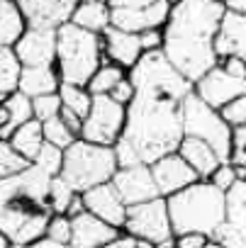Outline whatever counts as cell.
<instances>
[{"instance_id": "obj_1", "label": "cell", "mask_w": 246, "mask_h": 248, "mask_svg": "<svg viewBox=\"0 0 246 248\" xmlns=\"http://www.w3.org/2000/svg\"><path fill=\"white\" fill-rule=\"evenodd\" d=\"M134 97L127 105L125 137L134 144L144 163H154L166 154L178 151L183 141V105L195 93L188 80L164 51H144L139 63L130 71Z\"/></svg>"}, {"instance_id": "obj_2", "label": "cell", "mask_w": 246, "mask_h": 248, "mask_svg": "<svg viewBox=\"0 0 246 248\" xmlns=\"http://www.w3.org/2000/svg\"><path fill=\"white\" fill-rule=\"evenodd\" d=\"M224 10L222 0H180L168 13L161 51L193 83L219 63L214 37Z\"/></svg>"}, {"instance_id": "obj_3", "label": "cell", "mask_w": 246, "mask_h": 248, "mask_svg": "<svg viewBox=\"0 0 246 248\" xmlns=\"http://www.w3.org/2000/svg\"><path fill=\"white\" fill-rule=\"evenodd\" d=\"M51 178L37 163H30L17 175L0 180V233L10 243L30 246L47 236L54 217L49 204Z\"/></svg>"}, {"instance_id": "obj_4", "label": "cell", "mask_w": 246, "mask_h": 248, "mask_svg": "<svg viewBox=\"0 0 246 248\" xmlns=\"http://www.w3.org/2000/svg\"><path fill=\"white\" fill-rule=\"evenodd\" d=\"M166 204L173 236L202 233L210 238L212 231L227 219V192H222L210 180H197L185 190L168 195Z\"/></svg>"}, {"instance_id": "obj_5", "label": "cell", "mask_w": 246, "mask_h": 248, "mask_svg": "<svg viewBox=\"0 0 246 248\" xmlns=\"http://www.w3.org/2000/svg\"><path fill=\"white\" fill-rule=\"evenodd\" d=\"M105 63L102 34L88 32L73 22L56 30V71L61 83L88 85L93 73Z\"/></svg>"}, {"instance_id": "obj_6", "label": "cell", "mask_w": 246, "mask_h": 248, "mask_svg": "<svg viewBox=\"0 0 246 248\" xmlns=\"http://www.w3.org/2000/svg\"><path fill=\"white\" fill-rule=\"evenodd\" d=\"M117 158L112 146L93 144L85 139H76L68 149H64V168L61 178L76 190L85 192L100 183H110L117 173Z\"/></svg>"}, {"instance_id": "obj_7", "label": "cell", "mask_w": 246, "mask_h": 248, "mask_svg": "<svg viewBox=\"0 0 246 248\" xmlns=\"http://www.w3.org/2000/svg\"><path fill=\"white\" fill-rule=\"evenodd\" d=\"M231 132L234 129L224 122L219 109H214L207 102H202L195 93L188 95V100L183 105V134L185 137H195V139L207 141L217 151L222 163H229Z\"/></svg>"}, {"instance_id": "obj_8", "label": "cell", "mask_w": 246, "mask_h": 248, "mask_svg": "<svg viewBox=\"0 0 246 248\" xmlns=\"http://www.w3.org/2000/svg\"><path fill=\"white\" fill-rule=\"evenodd\" d=\"M125 124H127V105L112 100L110 95H93L90 112L83 119L81 139L102 146H115V141L125 134Z\"/></svg>"}, {"instance_id": "obj_9", "label": "cell", "mask_w": 246, "mask_h": 248, "mask_svg": "<svg viewBox=\"0 0 246 248\" xmlns=\"http://www.w3.org/2000/svg\"><path fill=\"white\" fill-rule=\"evenodd\" d=\"M122 233H127L132 238H147L151 243H161L173 236L171 217H168V204L166 197H154L149 202H139L127 207V219L122 226Z\"/></svg>"}, {"instance_id": "obj_10", "label": "cell", "mask_w": 246, "mask_h": 248, "mask_svg": "<svg viewBox=\"0 0 246 248\" xmlns=\"http://www.w3.org/2000/svg\"><path fill=\"white\" fill-rule=\"evenodd\" d=\"M193 85H195V95L202 102H207L210 107H214V109H222L234 97L246 95V78H236V76L227 73L222 63H217L214 68H210Z\"/></svg>"}, {"instance_id": "obj_11", "label": "cell", "mask_w": 246, "mask_h": 248, "mask_svg": "<svg viewBox=\"0 0 246 248\" xmlns=\"http://www.w3.org/2000/svg\"><path fill=\"white\" fill-rule=\"evenodd\" d=\"M112 185L117 187L122 200L127 202V207L139 204V202H149L154 197H161L149 163H137V166H130V168H117V173L112 175Z\"/></svg>"}, {"instance_id": "obj_12", "label": "cell", "mask_w": 246, "mask_h": 248, "mask_svg": "<svg viewBox=\"0 0 246 248\" xmlns=\"http://www.w3.org/2000/svg\"><path fill=\"white\" fill-rule=\"evenodd\" d=\"M27 27L37 30H59L71 22V15L78 0H17Z\"/></svg>"}, {"instance_id": "obj_13", "label": "cell", "mask_w": 246, "mask_h": 248, "mask_svg": "<svg viewBox=\"0 0 246 248\" xmlns=\"http://www.w3.org/2000/svg\"><path fill=\"white\" fill-rule=\"evenodd\" d=\"M13 49L22 66H56V30L27 27Z\"/></svg>"}, {"instance_id": "obj_14", "label": "cell", "mask_w": 246, "mask_h": 248, "mask_svg": "<svg viewBox=\"0 0 246 248\" xmlns=\"http://www.w3.org/2000/svg\"><path fill=\"white\" fill-rule=\"evenodd\" d=\"M151 173H154L156 187H159V192H161L164 197L176 195V192H180V190H185L188 185H193V183L200 180V175L190 168V163H188L178 151L166 154V156H161L159 161H154V163H151Z\"/></svg>"}, {"instance_id": "obj_15", "label": "cell", "mask_w": 246, "mask_h": 248, "mask_svg": "<svg viewBox=\"0 0 246 248\" xmlns=\"http://www.w3.org/2000/svg\"><path fill=\"white\" fill-rule=\"evenodd\" d=\"M168 13V0H156L147 8H112V27L134 34H142L147 30H164Z\"/></svg>"}, {"instance_id": "obj_16", "label": "cell", "mask_w": 246, "mask_h": 248, "mask_svg": "<svg viewBox=\"0 0 246 248\" xmlns=\"http://www.w3.org/2000/svg\"><path fill=\"white\" fill-rule=\"evenodd\" d=\"M83 195V204L90 214L100 217L102 221L122 229L125 226V219H127V202L122 200V195L117 192V187L110 183H100L95 187H88Z\"/></svg>"}, {"instance_id": "obj_17", "label": "cell", "mask_w": 246, "mask_h": 248, "mask_svg": "<svg viewBox=\"0 0 246 248\" xmlns=\"http://www.w3.org/2000/svg\"><path fill=\"white\" fill-rule=\"evenodd\" d=\"M122 236V229L102 221L88 209L78 217H71V248H102Z\"/></svg>"}, {"instance_id": "obj_18", "label": "cell", "mask_w": 246, "mask_h": 248, "mask_svg": "<svg viewBox=\"0 0 246 248\" xmlns=\"http://www.w3.org/2000/svg\"><path fill=\"white\" fill-rule=\"evenodd\" d=\"M214 51L219 59H244L246 61V13L239 10H224L217 37H214Z\"/></svg>"}, {"instance_id": "obj_19", "label": "cell", "mask_w": 246, "mask_h": 248, "mask_svg": "<svg viewBox=\"0 0 246 248\" xmlns=\"http://www.w3.org/2000/svg\"><path fill=\"white\" fill-rule=\"evenodd\" d=\"M102 49H105V56H107L112 63L122 66L125 71H132V68L139 63V59L144 56L139 34L117 30V27H112V25L102 32Z\"/></svg>"}, {"instance_id": "obj_20", "label": "cell", "mask_w": 246, "mask_h": 248, "mask_svg": "<svg viewBox=\"0 0 246 248\" xmlns=\"http://www.w3.org/2000/svg\"><path fill=\"white\" fill-rule=\"evenodd\" d=\"M59 88H61V76L56 66H22L17 90L25 93L27 97L59 93Z\"/></svg>"}, {"instance_id": "obj_21", "label": "cell", "mask_w": 246, "mask_h": 248, "mask_svg": "<svg viewBox=\"0 0 246 248\" xmlns=\"http://www.w3.org/2000/svg\"><path fill=\"white\" fill-rule=\"evenodd\" d=\"M178 154L190 163V168L200 175V180H210V175L222 163V158L217 156V151L207 141L195 139V137H183V141L178 146Z\"/></svg>"}, {"instance_id": "obj_22", "label": "cell", "mask_w": 246, "mask_h": 248, "mask_svg": "<svg viewBox=\"0 0 246 248\" xmlns=\"http://www.w3.org/2000/svg\"><path fill=\"white\" fill-rule=\"evenodd\" d=\"M71 22L88 32L102 34L112 25V8L107 0H78V5L71 15Z\"/></svg>"}, {"instance_id": "obj_23", "label": "cell", "mask_w": 246, "mask_h": 248, "mask_svg": "<svg viewBox=\"0 0 246 248\" xmlns=\"http://www.w3.org/2000/svg\"><path fill=\"white\" fill-rule=\"evenodd\" d=\"M10 144H13V149L20 156H25L30 163H34V158L39 156V149L44 146L42 122L39 119H30V122L20 124V127L13 132V137H10Z\"/></svg>"}, {"instance_id": "obj_24", "label": "cell", "mask_w": 246, "mask_h": 248, "mask_svg": "<svg viewBox=\"0 0 246 248\" xmlns=\"http://www.w3.org/2000/svg\"><path fill=\"white\" fill-rule=\"evenodd\" d=\"M27 30L17 0H0V42L13 46Z\"/></svg>"}, {"instance_id": "obj_25", "label": "cell", "mask_w": 246, "mask_h": 248, "mask_svg": "<svg viewBox=\"0 0 246 248\" xmlns=\"http://www.w3.org/2000/svg\"><path fill=\"white\" fill-rule=\"evenodd\" d=\"M3 105H5V109H8V114H10V124L0 129V139L10 141L13 132L20 127V124L34 119V114H32V97H27L25 93L15 90V93H10V95L3 100Z\"/></svg>"}, {"instance_id": "obj_26", "label": "cell", "mask_w": 246, "mask_h": 248, "mask_svg": "<svg viewBox=\"0 0 246 248\" xmlns=\"http://www.w3.org/2000/svg\"><path fill=\"white\" fill-rule=\"evenodd\" d=\"M20 71H22V63L17 61L15 49L0 42V102L17 90Z\"/></svg>"}, {"instance_id": "obj_27", "label": "cell", "mask_w": 246, "mask_h": 248, "mask_svg": "<svg viewBox=\"0 0 246 248\" xmlns=\"http://www.w3.org/2000/svg\"><path fill=\"white\" fill-rule=\"evenodd\" d=\"M59 97H61V102H64V107H66V109L76 112L81 119H85V117H88L90 105H93V95H90V90H88L85 85L61 83V88H59Z\"/></svg>"}, {"instance_id": "obj_28", "label": "cell", "mask_w": 246, "mask_h": 248, "mask_svg": "<svg viewBox=\"0 0 246 248\" xmlns=\"http://www.w3.org/2000/svg\"><path fill=\"white\" fill-rule=\"evenodd\" d=\"M127 76V71L122 68V66H117V63H112V61H105L95 73H93V78H90V83L85 85L88 90H90V95H110V90Z\"/></svg>"}, {"instance_id": "obj_29", "label": "cell", "mask_w": 246, "mask_h": 248, "mask_svg": "<svg viewBox=\"0 0 246 248\" xmlns=\"http://www.w3.org/2000/svg\"><path fill=\"white\" fill-rule=\"evenodd\" d=\"M227 219L241 229L246 236V183L236 180V185L227 192Z\"/></svg>"}, {"instance_id": "obj_30", "label": "cell", "mask_w": 246, "mask_h": 248, "mask_svg": "<svg viewBox=\"0 0 246 248\" xmlns=\"http://www.w3.org/2000/svg\"><path fill=\"white\" fill-rule=\"evenodd\" d=\"M42 129H44V141H49V144H54V146H59V149H68L78 137L68 129V124L61 119V114L59 117H51V119H47V122H42Z\"/></svg>"}, {"instance_id": "obj_31", "label": "cell", "mask_w": 246, "mask_h": 248, "mask_svg": "<svg viewBox=\"0 0 246 248\" xmlns=\"http://www.w3.org/2000/svg\"><path fill=\"white\" fill-rule=\"evenodd\" d=\"M30 166V161L25 156H20L10 141L0 139V180H5L10 175H17L20 170H25Z\"/></svg>"}, {"instance_id": "obj_32", "label": "cell", "mask_w": 246, "mask_h": 248, "mask_svg": "<svg viewBox=\"0 0 246 248\" xmlns=\"http://www.w3.org/2000/svg\"><path fill=\"white\" fill-rule=\"evenodd\" d=\"M76 197V190L61 178V175H54L51 178V185H49V204H51V212L54 214H66L71 200Z\"/></svg>"}, {"instance_id": "obj_33", "label": "cell", "mask_w": 246, "mask_h": 248, "mask_svg": "<svg viewBox=\"0 0 246 248\" xmlns=\"http://www.w3.org/2000/svg\"><path fill=\"white\" fill-rule=\"evenodd\" d=\"M210 241L224 246V248H246V236L241 233V229L236 224H231L229 219H224L210 236Z\"/></svg>"}, {"instance_id": "obj_34", "label": "cell", "mask_w": 246, "mask_h": 248, "mask_svg": "<svg viewBox=\"0 0 246 248\" xmlns=\"http://www.w3.org/2000/svg\"><path fill=\"white\" fill-rule=\"evenodd\" d=\"M64 109V102L59 97V93H49V95H39V97H32V114L34 119L39 122H47L51 117H59Z\"/></svg>"}, {"instance_id": "obj_35", "label": "cell", "mask_w": 246, "mask_h": 248, "mask_svg": "<svg viewBox=\"0 0 246 248\" xmlns=\"http://www.w3.org/2000/svg\"><path fill=\"white\" fill-rule=\"evenodd\" d=\"M34 163L47 170L49 175H61V168H64V149L44 141V146L39 149V156L34 158Z\"/></svg>"}, {"instance_id": "obj_36", "label": "cell", "mask_w": 246, "mask_h": 248, "mask_svg": "<svg viewBox=\"0 0 246 248\" xmlns=\"http://www.w3.org/2000/svg\"><path fill=\"white\" fill-rule=\"evenodd\" d=\"M219 114L224 117V122L229 124L231 129L234 127H246V95H239L231 102H227L219 109Z\"/></svg>"}, {"instance_id": "obj_37", "label": "cell", "mask_w": 246, "mask_h": 248, "mask_svg": "<svg viewBox=\"0 0 246 248\" xmlns=\"http://www.w3.org/2000/svg\"><path fill=\"white\" fill-rule=\"evenodd\" d=\"M112 149H115V158H117V166H119V168H130V166L144 163V161H142V156H139V151L134 149V144H132V141H127L125 137L117 139Z\"/></svg>"}, {"instance_id": "obj_38", "label": "cell", "mask_w": 246, "mask_h": 248, "mask_svg": "<svg viewBox=\"0 0 246 248\" xmlns=\"http://www.w3.org/2000/svg\"><path fill=\"white\" fill-rule=\"evenodd\" d=\"M47 236H49L51 241L68 243V241H71V217H68V214H54V217L49 219Z\"/></svg>"}, {"instance_id": "obj_39", "label": "cell", "mask_w": 246, "mask_h": 248, "mask_svg": "<svg viewBox=\"0 0 246 248\" xmlns=\"http://www.w3.org/2000/svg\"><path fill=\"white\" fill-rule=\"evenodd\" d=\"M229 163L241 168L246 166V127H234L231 132V154H229Z\"/></svg>"}, {"instance_id": "obj_40", "label": "cell", "mask_w": 246, "mask_h": 248, "mask_svg": "<svg viewBox=\"0 0 246 248\" xmlns=\"http://www.w3.org/2000/svg\"><path fill=\"white\" fill-rule=\"evenodd\" d=\"M236 180H239V175H236V166H231V163H219V168L210 175V183L217 185L222 192H229V190L236 185Z\"/></svg>"}, {"instance_id": "obj_41", "label": "cell", "mask_w": 246, "mask_h": 248, "mask_svg": "<svg viewBox=\"0 0 246 248\" xmlns=\"http://www.w3.org/2000/svg\"><path fill=\"white\" fill-rule=\"evenodd\" d=\"M110 97L117 100V102H122V105H130L132 97H134V83H132V78H130V76L122 78V80L110 90Z\"/></svg>"}, {"instance_id": "obj_42", "label": "cell", "mask_w": 246, "mask_h": 248, "mask_svg": "<svg viewBox=\"0 0 246 248\" xmlns=\"http://www.w3.org/2000/svg\"><path fill=\"white\" fill-rule=\"evenodd\" d=\"M144 51H159L164 46V30H147L139 34Z\"/></svg>"}, {"instance_id": "obj_43", "label": "cell", "mask_w": 246, "mask_h": 248, "mask_svg": "<svg viewBox=\"0 0 246 248\" xmlns=\"http://www.w3.org/2000/svg\"><path fill=\"white\" fill-rule=\"evenodd\" d=\"M207 241L210 238L202 233H183V236H176V248H205Z\"/></svg>"}, {"instance_id": "obj_44", "label": "cell", "mask_w": 246, "mask_h": 248, "mask_svg": "<svg viewBox=\"0 0 246 248\" xmlns=\"http://www.w3.org/2000/svg\"><path fill=\"white\" fill-rule=\"evenodd\" d=\"M219 63L224 66L227 73H231V76H236V78H246V61H244V59L229 56V59H219Z\"/></svg>"}, {"instance_id": "obj_45", "label": "cell", "mask_w": 246, "mask_h": 248, "mask_svg": "<svg viewBox=\"0 0 246 248\" xmlns=\"http://www.w3.org/2000/svg\"><path fill=\"white\" fill-rule=\"evenodd\" d=\"M61 119L68 124V129H71L76 137H81V129H83V119H81L76 112H71V109H66V107H64V109H61Z\"/></svg>"}, {"instance_id": "obj_46", "label": "cell", "mask_w": 246, "mask_h": 248, "mask_svg": "<svg viewBox=\"0 0 246 248\" xmlns=\"http://www.w3.org/2000/svg\"><path fill=\"white\" fill-rule=\"evenodd\" d=\"M110 8H147L156 0H107Z\"/></svg>"}, {"instance_id": "obj_47", "label": "cell", "mask_w": 246, "mask_h": 248, "mask_svg": "<svg viewBox=\"0 0 246 248\" xmlns=\"http://www.w3.org/2000/svg\"><path fill=\"white\" fill-rule=\"evenodd\" d=\"M27 248H71V243H59V241H51L49 236H42L39 241L30 243Z\"/></svg>"}, {"instance_id": "obj_48", "label": "cell", "mask_w": 246, "mask_h": 248, "mask_svg": "<svg viewBox=\"0 0 246 248\" xmlns=\"http://www.w3.org/2000/svg\"><path fill=\"white\" fill-rule=\"evenodd\" d=\"M81 212H85V204H83V195L76 192V197L71 200V204H68V209H66V214H68V217H78Z\"/></svg>"}, {"instance_id": "obj_49", "label": "cell", "mask_w": 246, "mask_h": 248, "mask_svg": "<svg viewBox=\"0 0 246 248\" xmlns=\"http://www.w3.org/2000/svg\"><path fill=\"white\" fill-rule=\"evenodd\" d=\"M102 248H134V238L127 236V233H122V236H117L112 243H107V246H102Z\"/></svg>"}, {"instance_id": "obj_50", "label": "cell", "mask_w": 246, "mask_h": 248, "mask_svg": "<svg viewBox=\"0 0 246 248\" xmlns=\"http://www.w3.org/2000/svg\"><path fill=\"white\" fill-rule=\"evenodd\" d=\"M224 8L229 10H239V13H246V0H222Z\"/></svg>"}, {"instance_id": "obj_51", "label": "cell", "mask_w": 246, "mask_h": 248, "mask_svg": "<svg viewBox=\"0 0 246 248\" xmlns=\"http://www.w3.org/2000/svg\"><path fill=\"white\" fill-rule=\"evenodd\" d=\"M134 248H156V243H151L147 238H134Z\"/></svg>"}, {"instance_id": "obj_52", "label": "cell", "mask_w": 246, "mask_h": 248, "mask_svg": "<svg viewBox=\"0 0 246 248\" xmlns=\"http://www.w3.org/2000/svg\"><path fill=\"white\" fill-rule=\"evenodd\" d=\"M156 248H176V238H168V241H161V243H156Z\"/></svg>"}, {"instance_id": "obj_53", "label": "cell", "mask_w": 246, "mask_h": 248, "mask_svg": "<svg viewBox=\"0 0 246 248\" xmlns=\"http://www.w3.org/2000/svg\"><path fill=\"white\" fill-rule=\"evenodd\" d=\"M236 175H239V180H244V183H246V166L236 168Z\"/></svg>"}, {"instance_id": "obj_54", "label": "cell", "mask_w": 246, "mask_h": 248, "mask_svg": "<svg viewBox=\"0 0 246 248\" xmlns=\"http://www.w3.org/2000/svg\"><path fill=\"white\" fill-rule=\"evenodd\" d=\"M8 246H10V241H8L3 233H0V248H8Z\"/></svg>"}, {"instance_id": "obj_55", "label": "cell", "mask_w": 246, "mask_h": 248, "mask_svg": "<svg viewBox=\"0 0 246 248\" xmlns=\"http://www.w3.org/2000/svg\"><path fill=\"white\" fill-rule=\"evenodd\" d=\"M205 248H224V246H219V243H214V241H207V246Z\"/></svg>"}, {"instance_id": "obj_56", "label": "cell", "mask_w": 246, "mask_h": 248, "mask_svg": "<svg viewBox=\"0 0 246 248\" xmlns=\"http://www.w3.org/2000/svg\"><path fill=\"white\" fill-rule=\"evenodd\" d=\"M8 248H27V246H22V243H10Z\"/></svg>"}, {"instance_id": "obj_57", "label": "cell", "mask_w": 246, "mask_h": 248, "mask_svg": "<svg viewBox=\"0 0 246 248\" xmlns=\"http://www.w3.org/2000/svg\"><path fill=\"white\" fill-rule=\"evenodd\" d=\"M178 3H180V0H168V5H171V8H173V5H178Z\"/></svg>"}]
</instances>
